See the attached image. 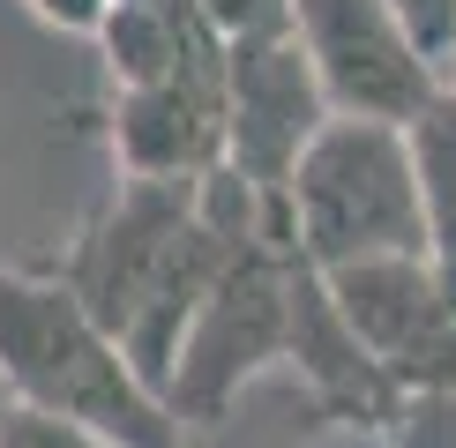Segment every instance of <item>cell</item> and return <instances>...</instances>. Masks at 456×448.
<instances>
[{
  "instance_id": "obj_12",
  "label": "cell",
  "mask_w": 456,
  "mask_h": 448,
  "mask_svg": "<svg viewBox=\"0 0 456 448\" xmlns=\"http://www.w3.org/2000/svg\"><path fill=\"white\" fill-rule=\"evenodd\" d=\"M389 8L404 15V30L419 37V52L442 68V83H449V60H456V0H389Z\"/></svg>"
},
{
  "instance_id": "obj_10",
  "label": "cell",
  "mask_w": 456,
  "mask_h": 448,
  "mask_svg": "<svg viewBox=\"0 0 456 448\" xmlns=\"http://www.w3.org/2000/svg\"><path fill=\"white\" fill-rule=\"evenodd\" d=\"M382 441L389 448H456V388H411Z\"/></svg>"
},
{
  "instance_id": "obj_15",
  "label": "cell",
  "mask_w": 456,
  "mask_h": 448,
  "mask_svg": "<svg viewBox=\"0 0 456 448\" xmlns=\"http://www.w3.org/2000/svg\"><path fill=\"white\" fill-rule=\"evenodd\" d=\"M8 411H15V388H8V381H0V426H8Z\"/></svg>"
},
{
  "instance_id": "obj_5",
  "label": "cell",
  "mask_w": 456,
  "mask_h": 448,
  "mask_svg": "<svg viewBox=\"0 0 456 448\" xmlns=\"http://www.w3.org/2000/svg\"><path fill=\"white\" fill-rule=\"evenodd\" d=\"M330 120L337 112L322 98V75L292 30L224 45V164H240L270 202L292 195L299 157Z\"/></svg>"
},
{
  "instance_id": "obj_13",
  "label": "cell",
  "mask_w": 456,
  "mask_h": 448,
  "mask_svg": "<svg viewBox=\"0 0 456 448\" xmlns=\"http://www.w3.org/2000/svg\"><path fill=\"white\" fill-rule=\"evenodd\" d=\"M30 8L45 15V23H61V30H90V37H98V23H105L112 0H30Z\"/></svg>"
},
{
  "instance_id": "obj_14",
  "label": "cell",
  "mask_w": 456,
  "mask_h": 448,
  "mask_svg": "<svg viewBox=\"0 0 456 448\" xmlns=\"http://www.w3.org/2000/svg\"><path fill=\"white\" fill-rule=\"evenodd\" d=\"M434 261H442V276H449V292H456V247H449V254H434Z\"/></svg>"
},
{
  "instance_id": "obj_9",
  "label": "cell",
  "mask_w": 456,
  "mask_h": 448,
  "mask_svg": "<svg viewBox=\"0 0 456 448\" xmlns=\"http://www.w3.org/2000/svg\"><path fill=\"white\" fill-rule=\"evenodd\" d=\"M411 142V172H419V202H427V232L434 254L456 247V83H442L434 98L404 120Z\"/></svg>"
},
{
  "instance_id": "obj_3",
  "label": "cell",
  "mask_w": 456,
  "mask_h": 448,
  "mask_svg": "<svg viewBox=\"0 0 456 448\" xmlns=\"http://www.w3.org/2000/svg\"><path fill=\"white\" fill-rule=\"evenodd\" d=\"M284 232H292V254H307L314 269H345L374 254H434L404 127L337 112L292 172Z\"/></svg>"
},
{
  "instance_id": "obj_7",
  "label": "cell",
  "mask_w": 456,
  "mask_h": 448,
  "mask_svg": "<svg viewBox=\"0 0 456 448\" xmlns=\"http://www.w3.org/2000/svg\"><path fill=\"white\" fill-rule=\"evenodd\" d=\"M112 157L127 180H202L224 164V60H202L173 83L112 98Z\"/></svg>"
},
{
  "instance_id": "obj_6",
  "label": "cell",
  "mask_w": 456,
  "mask_h": 448,
  "mask_svg": "<svg viewBox=\"0 0 456 448\" xmlns=\"http://www.w3.org/2000/svg\"><path fill=\"white\" fill-rule=\"evenodd\" d=\"M292 37L307 45L322 98L345 120H396L404 127L434 90L442 68L419 52L389 0H292Z\"/></svg>"
},
{
  "instance_id": "obj_11",
  "label": "cell",
  "mask_w": 456,
  "mask_h": 448,
  "mask_svg": "<svg viewBox=\"0 0 456 448\" xmlns=\"http://www.w3.org/2000/svg\"><path fill=\"white\" fill-rule=\"evenodd\" d=\"M0 448H112V441L90 434V426H75V419H53V411L15 404L8 426H0Z\"/></svg>"
},
{
  "instance_id": "obj_8",
  "label": "cell",
  "mask_w": 456,
  "mask_h": 448,
  "mask_svg": "<svg viewBox=\"0 0 456 448\" xmlns=\"http://www.w3.org/2000/svg\"><path fill=\"white\" fill-rule=\"evenodd\" d=\"M284 359L307 373V388H314V396L330 404L345 426L389 434V419H396V404H404V388H396V373L367 351V336L345 322V307H337L330 276H322L307 254H292V344H284Z\"/></svg>"
},
{
  "instance_id": "obj_4",
  "label": "cell",
  "mask_w": 456,
  "mask_h": 448,
  "mask_svg": "<svg viewBox=\"0 0 456 448\" xmlns=\"http://www.w3.org/2000/svg\"><path fill=\"white\" fill-rule=\"evenodd\" d=\"M284 344H292V247L262 239V247H247L217 276L202 314L187 322V344H180L173 381H165V404L195 426H217L224 404L262 366L284 359Z\"/></svg>"
},
{
  "instance_id": "obj_2",
  "label": "cell",
  "mask_w": 456,
  "mask_h": 448,
  "mask_svg": "<svg viewBox=\"0 0 456 448\" xmlns=\"http://www.w3.org/2000/svg\"><path fill=\"white\" fill-rule=\"evenodd\" d=\"M0 381L15 388V404L75 419L112 448H187V419L142 381L127 344L61 276L0 269Z\"/></svg>"
},
{
  "instance_id": "obj_1",
  "label": "cell",
  "mask_w": 456,
  "mask_h": 448,
  "mask_svg": "<svg viewBox=\"0 0 456 448\" xmlns=\"http://www.w3.org/2000/svg\"><path fill=\"white\" fill-rule=\"evenodd\" d=\"M247 247L217 232L195 202V180H127L120 195L90 217V232L75 239L61 261V284L83 299L98 322L127 344V359L142 366V381L165 396L187 344V322L202 314V299Z\"/></svg>"
}]
</instances>
